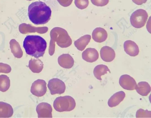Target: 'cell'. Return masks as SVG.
<instances>
[{
    "label": "cell",
    "instance_id": "6da1fadb",
    "mask_svg": "<svg viewBox=\"0 0 151 118\" xmlns=\"http://www.w3.org/2000/svg\"><path fill=\"white\" fill-rule=\"evenodd\" d=\"M50 8L41 1L32 2L28 6V15L30 21L36 25L47 23L50 19Z\"/></svg>",
    "mask_w": 151,
    "mask_h": 118
},
{
    "label": "cell",
    "instance_id": "7a4b0ae2",
    "mask_svg": "<svg viewBox=\"0 0 151 118\" xmlns=\"http://www.w3.org/2000/svg\"><path fill=\"white\" fill-rule=\"evenodd\" d=\"M23 47L27 54L38 58L43 56L47 43L44 39L39 35H29L24 39Z\"/></svg>",
    "mask_w": 151,
    "mask_h": 118
},
{
    "label": "cell",
    "instance_id": "3957f363",
    "mask_svg": "<svg viewBox=\"0 0 151 118\" xmlns=\"http://www.w3.org/2000/svg\"><path fill=\"white\" fill-rule=\"evenodd\" d=\"M51 40L50 43V46L53 44L52 49L55 51L53 46L54 42H56L57 45L61 48H66L70 46L72 41L67 31L60 27H55L50 32Z\"/></svg>",
    "mask_w": 151,
    "mask_h": 118
},
{
    "label": "cell",
    "instance_id": "277c9868",
    "mask_svg": "<svg viewBox=\"0 0 151 118\" xmlns=\"http://www.w3.org/2000/svg\"><path fill=\"white\" fill-rule=\"evenodd\" d=\"M76 103L74 99L69 96H60L54 100L53 106L57 111H69L75 108Z\"/></svg>",
    "mask_w": 151,
    "mask_h": 118
},
{
    "label": "cell",
    "instance_id": "5b68a950",
    "mask_svg": "<svg viewBox=\"0 0 151 118\" xmlns=\"http://www.w3.org/2000/svg\"><path fill=\"white\" fill-rule=\"evenodd\" d=\"M148 17L146 11L142 9L136 10L131 14L130 22L132 25L136 28H140L145 25Z\"/></svg>",
    "mask_w": 151,
    "mask_h": 118
},
{
    "label": "cell",
    "instance_id": "8992f818",
    "mask_svg": "<svg viewBox=\"0 0 151 118\" xmlns=\"http://www.w3.org/2000/svg\"><path fill=\"white\" fill-rule=\"evenodd\" d=\"M47 87L52 95L62 94L65 92V89L64 83L57 78H53L50 80Z\"/></svg>",
    "mask_w": 151,
    "mask_h": 118
},
{
    "label": "cell",
    "instance_id": "52a82bcc",
    "mask_svg": "<svg viewBox=\"0 0 151 118\" xmlns=\"http://www.w3.org/2000/svg\"><path fill=\"white\" fill-rule=\"evenodd\" d=\"M47 90L46 83L45 81L39 79L32 83L30 92L33 95L36 96L41 97L45 94Z\"/></svg>",
    "mask_w": 151,
    "mask_h": 118
},
{
    "label": "cell",
    "instance_id": "ba28073f",
    "mask_svg": "<svg viewBox=\"0 0 151 118\" xmlns=\"http://www.w3.org/2000/svg\"><path fill=\"white\" fill-rule=\"evenodd\" d=\"M36 111L38 118H52V108L49 104L46 102H42L37 106Z\"/></svg>",
    "mask_w": 151,
    "mask_h": 118
},
{
    "label": "cell",
    "instance_id": "9c48e42d",
    "mask_svg": "<svg viewBox=\"0 0 151 118\" xmlns=\"http://www.w3.org/2000/svg\"><path fill=\"white\" fill-rule=\"evenodd\" d=\"M119 83L124 89L130 90L135 89L137 84L135 80L130 75L125 74L120 77Z\"/></svg>",
    "mask_w": 151,
    "mask_h": 118
},
{
    "label": "cell",
    "instance_id": "30bf717a",
    "mask_svg": "<svg viewBox=\"0 0 151 118\" xmlns=\"http://www.w3.org/2000/svg\"><path fill=\"white\" fill-rule=\"evenodd\" d=\"M100 55L101 59L106 62L112 61L115 57V53L114 49L108 46H105L101 48L100 51Z\"/></svg>",
    "mask_w": 151,
    "mask_h": 118
},
{
    "label": "cell",
    "instance_id": "8fae6325",
    "mask_svg": "<svg viewBox=\"0 0 151 118\" xmlns=\"http://www.w3.org/2000/svg\"><path fill=\"white\" fill-rule=\"evenodd\" d=\"M99 54L97 50L93 48H88L82 53L83 59L87 62H93L98 59Z\"/></svg>",
    "mask_w": 151,
    "mask_h": 118
},
{
    "label": "cell",
    "instance_id": "7c38bea8",
    "mask_svg": "<svg viewBox=\"0 0 151 118\" xmlns=\"http://www.w3.org/2000/svg\"><path fill=\"white\" fill-rule=\"evenodd\" d=\"M124 49L126 53L130 56H135L137 55L139 52L138 46L134 41L127 40L124 44Z\"/></svg>",
    "mask_w": 151,
    "mask_h": 118
},
{
    "label": "cell",
    "instance_id": "4fadbf2b",
    "mask_svg": "<svg viewBox=\"0 0 151 118\" xmlns=\"http://www.w3.org/2000/svg\"><path fill=\"white\" fill-rule=\"evenodd\" d=\"M58 62L61 67L66 69H70L73 65L74 60L70 54H63L58 57Z\"/></svg>",
    "mask_w": 151,
    "mask_h": 118
},
{
    "label": "cell",
    "instance_id": "5bb4252c",
    "mask_svg": "<svg viewBox=\"0 0 151 118\" xmlns=\"http://www.w3.org/2000/svg\"><path fill=\"white\" fill-rule=\"evenodd\" d=\"M92 38L95 41L101 43L107 39L108 34L105 29L100 27L95 29L92 33Z\"/></svg>",
    "mask_w": 151,
    "mask_h": 118
},
{
    "label": "cell",
    "instance_id": "9a60e30c",
    "mask_svg": "<svg viewBox=\"0 0 151 118\" xmlns=\"http://www.w3.org/2000/svg\"><path fill=\"white\" fill-rule=\"evenodd\" d=\"M125 96V93L122 91L116 92L109 99L108 102V106L110 107L117 106L123 101Z\"/></svg>",
    "mask_w": 151,
    "mask_h": 118
},
{
    "label": "cell",
    "instance_id": "2e32d148",
    "mask_svg": "<svg viewBox=\"0 0 151 118\" xmlns=\"http://www.w3.org/2000/svg\"><path fill=\"white\" fill-rule=\"evenodd\" d=\"M13 109L9 104L0 101V118H9L13 114Z\"/></svg>",
    "mask_w": 151,
    "mask_h": 118
},
{
    "label": "cell",
    "instance_id": "e0dca14e",
    "mask_svg": "<svg viewBox=\"0 0 151 118\" xmlns=\"http://www.w3.org/2000/svg\"><path fill=\"white\" fill-rule=\"evenodd\" d=\"M28 67L32 72L38 73L42 70L43 64L39 59H31L29 62Z\"/></svg>",
    "mask_w": 151,
    "mask_h": 118
},
{
    "label": "cell",
    "instance_id": "ac0fdd59",
    "mask_svg": "<svg viewBox=\"0 0 151 118\" xmlns=\"http://www.w3.org/2000/svg\"><path fill=\"white\" fill-rule=\"evenodd\" d=\"M135 89L140 95L146 96L150 92L151 87L147 82L142 81L138 83Z\"/></svg>",
    "mask_w": 151,
    "mask_h": 118
},
{
    "label": "cell",
    "instance_id": "d6986e66",
    "mask_svg": "<svg viewBox=\"0 0 151 118\" xmlns=\"http://www.w3.org/2000/svg\"><path fill=\"white\" fill-rule=\"evenodd\" d=\"M91 37L90 35H84L76 41L74 44L78 50L82 51L90 42Z\"/></svg>",
    "mask_w": 151,
    "mask_h": 118
},
{
    "label": "cell",
    "instance_id": "ffe728a7",
    "mask_svg": "<svg viewBox=\"0 0 151 118\" xmlns=\"http://www.w3.org/2000/svg\"><path fill=\"white\" fill-rule=\"evenodd\" d=\"M109 71L110 73V71L108 67L104 64H99L97 65L94 68L93 73L95 77L100 80H101V77L107 73V72Z\"/></svg>",
    "mask_w": 151,
    "mask_h": 118
},
{
    "label": "cell",
    "instance_id": "44dd1931",
    "mask_svg": "<svg viewBox=\"0 0 151 118\" xmlns=\"http://www.w3.org/2000/svg\"><path fill=\"white\" fill-rule=\"evenodd\" d=\"M9 77L4 75H0V91L4 92L7 91L10 86Z\"/></svg>",
    "mask_w": 151,
    "mask_h": 118
},
{
    "label": "cell",
    "instance_id": "7402d4cb",
    "mask_svg": "<svg viewBox=\"0 0 151 118\" xmlns=\"http://www.w3.org/2000/svg\"><path fill=\"white\" fill-rule=\"evenodd\" d=\"M136 116V118H151V111L140 109L137 111Z\"/></svg>",
    "mask_w": 151,
    "mask_h": 118
},
{
    "label": "cell",
    "instance_id": "603a6c76",
    "mask_svg": "<svg viewBox=\"0 0 151 118\" xmlns=\"http://www.w3.org/2000/svg\"><path fill=\"white\" fill-rule=\"evenodd\" d=\"M74 3L78 9H83L86 8L89 4L88 0H75Z\"/></svg>",
    "mask_w": 151,
    "mask_h": 118
},
{
    "label": "cell",
    "instance_id": "cb8c5ba5",
    "mask_svg": "<svg viewBox=\"0 0 151 118\" xmlns=\"http://www.w3.org/2000/svg\"><path fill=\"white\" fill-rule=\"evenodd\" d=\"M11 68L9 65L2 63H0V72L9 73L10 72Z\"/></svg>",
    "mask_w": 151,
    "mask_h": 118
},
{
    "label": "cell",
    "instance_id": "d4e9b609",
    "mask_svg": "<svg viewBox=\"0 0 151 118\" xmlns=\"http://www.w3.org/2000/svg\"><path fill=\"white\" fill-rule=\"evenodd\" d=\"M92 4L97 6L103 7L106 5L109 0H91Z\"/></svg>",
    "mask_w": 151,
    "mask_h": 118
},
{
    "label": "cell",
    "instance_id": "484cf974",
    "mask_svg": "<svg viewBox=\"0 0 151 118\" xmlns=\"http://www.w3.org/2000/svg\"><path fill=\"white\" fill-rule=\"evenodd\" d=\"M57 0L60 5L64 7H67L70 5L73 1V0Z\"/></svg>",
    "mask_w": 151,
    "mask_h": 118
},
{
    "label": "cell",
    "instance_id": "4316f807",
    "mask_svg": "<svg viewBox=\"0 0 151 118\" xmlns=\"http://www.w3.org/2000/svg\"><path fill=\"white\" fill-rule=\"evenodd\" d=\"M132 1L137 5H141L145 3L147 0H132Z\"/></svg>",
    "mask_w": 151,
    "mask_h": 118
},
{
    "label": "cell",
    "instance_id": "83f0119b",
    "mask_svg": "<svg viewBox=\"0 0 151 118\" xmlns=\"http://www.w3.org/2000/svg\"><path fill=\"white\" fill-rule=\"evenodd\" d=\"M27 0L31 1V0Z\"/></svg>",
    "mask_w": 151,
    "mask_h": 118
}]
</instances>
